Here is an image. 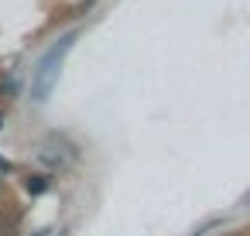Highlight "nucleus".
<instances>
[{
  "mask_svg": "<svg viewBox=\"0 0 250 236\" xmlns=\"http://www.w3.org/2000/svg\"><path fill=\"white\" fill-rule=\"evenodd\" d=\"M69 48H72V35H65L62 45L48 48V55L38 62L35 79H31V96H35V99H45V96H48V89L55 86V76H59V69H62V59L69 55Z\"/></svg>",
  "mask_w": 250,
  "mask_h": 236,
  "instance_id": "f257e3e1",
  "label": "nucleus"
},
{
  "mask_svg": "<svg viewBox=\"0 0 250 236\" xmlns=\"http://www.w3.org/2000/svg\"><path fill=\"white\" fill-rule=\"evenodd\" d=\"M48 185H52V181H48L45 175H28V181H24V188H28L31 195H42V192H48Z\"/></svg>",
  "mask_w": 250,
  "mask_h": 236,
  "instance_id": "f03ea898",
  "label": "nucleus"
},
{
  "mask_svg": "<svg viewBox=\"0 0 250 236\" xmlns=\"http://www.w3.org/2000/svg\"><path fill=\"white\" fill-rule=\"evenodd\" d=\"M14 89H18V79H14V76H11V79H7L4 86H0V93H4V96H11Z\"/></svg>",
  "mask_w": 250,
  "mask_h": 236,
  "instance_id": "7ed1b4c3",
  "label": "nucleus"
},
{
  "mask_svg": "<svg viewBox=\"0 0 250 236\" xmlns=\"http://www.w3.org/2000/svg\"><path fill=\"white\" fill-rule=\"evenodd\" d=\"M7 168H11V164H7V161H4V157H0V171H7Z\"/></svg>",
  "mask_w": 250,
  "mask_h": 236,
  "instance_id": "20e7f679",
  "label": "nucleus"
},
{
  "mask_svg": "<svg viewBox=\"0 0 250 236\" xmlns=\"http://www.w3.org/2000/svg\"><path fill=\"white\" fill-rule=\"evenodd\" d=\"M0 123H4V117H0Z\"/></svg>",
  "mask_w": 250,
  "mask_h": 236,
  "instance_id": "39448f33",
  "label": "nucleus"
}]
</instances>
